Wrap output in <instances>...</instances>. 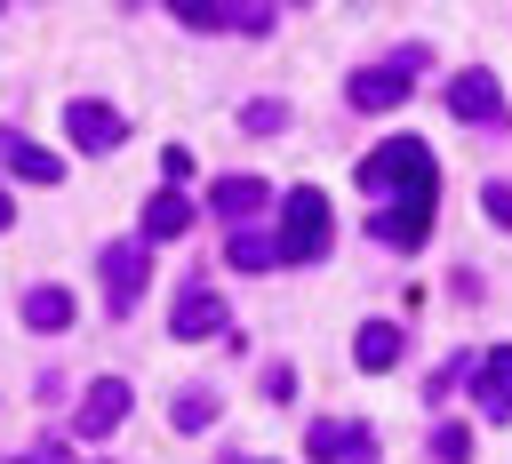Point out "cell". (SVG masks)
Here are the masks:
<instances>
[{
	"mask_svg": "<svg viewBox=\"0 0 512 464\" xmlns=\"http://www.w3.org/2000/svg\"><path fill=\"white\" fill-rule=\"evenodd\" d=\"M192 232V200L176 192V184H160L152 200H144V248H160V240H184Z\"/></svg>",
	"mask_w": 512,
	"mask_h": 464,
	"instance_id": "cell-14",
	"label": "cell"
},
{
	"mask_svg": "<svg viewBox=\"0 0 512 464\" xmlns=\"http://www.w3.org/2000/svg\"><path fill=\"white\" fill-rule=\"evenodd\" d=\"M400 352H408V328H400V320H360V336H352V360H360L368 376H384Z\"/></svg>",
	"mask_w": 512,
	"mask_h": 464,
	"instance_id": "cell-16",
	"label": "cell"
},
{
	"mask_svg": "<svg viewBox=\"0 0 512 464\" xmlns=\"http://www.w3.org/2000/svg\"><path fill=\"white\" fill-rule=\"evenodd\" d=\"M240 128H248V136H272V128H288V104H280V96H248V104H240Z\"/></svg>",
	"mask_w": 512,
	"mask_h": 464,
	"instance_id": "cell-19",
	"label": "cell"
},
{
	"mask_svg": "<svg viewBox=\"0 0 512 464\" xmlns=\"http://www.w3.org/2000/svg\"><path fill=\"white\" fill-rule=\"evenodd\" d=\"M280 264H320L328 256V240H336V216H328V192L320 184H296V192H280Z\"/></svg>",
	"mask_w": 512,
	"mask_h": 464,
	"instance_id": "cell-2",
	"label": "cell"
},
{
	"mask_svg": "<svg viewBox=\"0 0 512 464\" xmlns=\"http://www.w3.org/2000/svg\"><path fill=\"white\" fill-rule=\"evenodd\" d=\"M480 208H488V224H504V232H512V184H488V192H480Z\"/></svg>",
	"mask_w": 512,
	"mask_h": 464,
	"instance_id": "cell-22",
	"label": "cell"
},
{
	"mask_svg": "<svg viewBox=\"0 0 512 464\" xmlns=\"http://www.w3.org/2000/svg\"><path fill=\"white\" fill-rule=\"evenodd\" d=\"M0 168H8V176H24V184H56V176H64V160H56L48 144L16 136V128H0Z\"/></svg>",
	"mask_w": 512,
	"mask_h": 464,
	"instance_id": "cell-13",
	"label": "cell"
},
{
	"mask_svg": "<svg viewBox=\"0 0 512 464\" xmlns=\"http://www.w3.org/2000/svg\"><path fill=\"white\" fill-rule=\"evenodd\" d=\"M232 264H240V272H280V240L240 224V232H232Z\"/></svg>",
	"mask_w": 512,
	"mask_h": 464,
	"instance_id": "cell-17",
	"label": "cell"
},
{
	"mask_svg": "<svg viewBox=\"0 0 512 464\" xmlns=\"http://www.w3.org/2000/svg\"><path fill=\"white\" fill-rule=\"evenodd\" d=\"M304 456H312V464H368V456H376V432L352 424V416H320V424L304 432Z\"/></svg>",
	"mask_w": 512,
	"mask_h": 464,
	"instance_id": "cell-7",
	"label": "cell"
},
{
	"mask_svg": "<svg viewBox=\"0 0 512 464\" xmlns=\"http://www.w3.org/2000/svg\"><path fill=\"white\" fill-rule=\"evenodd\" d=\"M448 112H456V120H472V128H504V120H512V104H504L496 72H448Z\"/></svg>",
	"mask_w": 512,
	"mask_h": 464,
	"instance_id": "cell-5",
	"label": "cell"
},
{
	"mask_svg": "<svg viewBox=\"0 0 512 464\" xmlns=\"http://www.w3.org/2000/svg\"><path fill=\"white\" fill-rule=\"evenodd\" d=\"M248 464H264V456H248Z\"/></svg>",
	"mask_w": 512,
	"mask_h": 464,
	"instance_id": "cell-26",
	"label": "cell"
},
{
	"mask_svg": "<svg viewBox=\"0 0 512 464\" xmlns=\"http://www.w3.org/2000/svg\"><path fill=\"white\" fill-rule=\"evenodd\" d=\"M72 312H80V304H72V288H56V280L24 288V328H32V336H64V328H72Z\"/></svg>",
	"mask_w": 512,
	"mask_h": 464,
	"instance_id": "cell-15",
	"label": "cell"
},
{
	"mask_svg": "<svg viewBox=\"0 0 512 464\" xmlns=\"http://www.w3.org/2000/svg\"><path fill=\"white\" fill-rule=\"evenodd\" d=\"M432 64V48L424 40H408V48H392L384 64H368V72H352V112H392V104H408V88H416V72Z\"/></svg>",
	"mask_w": 512,
	"mask_h": 464,
	"instance_id": "cell-3",
	"label": "cell"
},
{
	"mask_svg": "<svg viewBox=\"0 0 512 464\" xmlns=\"http://www.w3.org/2000/svg\"><path fill=\"white\" fill-rule=\"evenodd\" d=\"M472 456V424H440L432 432V464H464Z\"/></svg>",
	"mask_w": 512,
	"mask_h": 464,
	"instance_id": "cell-21",
	"label": "cell"
},
{
	"mask_svg": "<svg viewBox=\"0 0 512 464\" xmlns=\"http://www.w3.org/2000/svg\"><path fill=\"white\" fill-rule=\"evenodd\" d=\"M16 464H72V456H56V448H24Z\"/></svg>",
	"mask_w": 512,
	"mask_h": 464,
	"instance_id": "cell-24",
	"label": "cell"
},
{
	"mask_svg": "<svg viewBox=\"0 0 512 464\" xmlns=\"http://www.w3.org/2000/svg\"><path fill=\"white\" fill-rule=\"evenodd\" d=\"M64 136L80 144V152H120V136H128V120L104 104V96H72L64 104Z\"/></svg>",
	"mask_w": 512,
	"mask_h": 464,
	"instance_id": "cell-9",
	"label": "cell"
},
{
	"mask_svg": "<svg viewBox=\"0 0 512 464\" xmlns=\"http://www.w3.org/2000/svg\"><path fill=\"white\" fill-rule=\"evenodd\" d=\"M120 416H128V384L120 376H96L80 392V408H72V432L80 440H104V432H120Z\"/></svg>",
	"mask_w": 512,
	"mask_h": 464,
	"instance_id": "cell-10",
	"label": "cell"
},
{
	"mask_svg": "<svg viewBox=\"0 0 512 464\" xmlns=\"http://www.w3.org/2000/svg\"><path fill=\"white\" fill-rule=\"evenodd\" d=\"M8 224H16V208H8V192H0V232H8Z\"/></svg>",
	"mask_w": 512,
	"mask_h": 464,
	"instance_id": "cell-25",
	"label": "cell"
},
{
	"mask_svg": "<svg viewBox=\"0 0 512 464\" xmlns=\"http://www.w3.org/2000/svg\"><path fill=\"white\" fill-rule=\"evenodd\" d=\"M168 16L184 32H272V8H240V0H176Z\"/></svg>",
	"mask_w": 512,
	"mask_h": 464,
	"instance_id": "cell-8",
	"label": "cell"
},
{
	"mask_svg": "<svg viewBox=\"0 0 512 464\" xmlns=\"http://www.w3.org/2000/svg\"><path fill=\"white\" fill-rule=\"evenodd\" d=\"M160 176H168V184H184V176H192V152H184V144H168V152H160Z\"/></svg>",
	"mask_w": 512,
	"mask_h": 464,
	"instance_id": "cell-23",
	"label": "cell"
},
{
	"mask_svg": "<svg viewBox=\"0 0 512 464\" xmlns=\"http://www.w3.org/2000/svg\"><path fill=\"white\" fill-rule=\"evenodd\" d=\"M472 400H480L488 424H512V344L480 352V368H472Z\"/></svg>",
	"mask_w": 512,
	"mask_h": 464,
	"instance_id": "cell-11",
	"label": "cell"
},
{
	"mask_svg": "<svg viewBox=\"0 0 512 464\" xmlns=\"http://www.w3.org/2000/svg\"><path fill=\"white\" fill-rule=\"evenodd\" d=\"M264 200H272V184H264V176H216V184H208V208H216L232 232H240V224H248Z\"/></svg>",
	"mask_w": 512,
	"mask_h": 464,
	"instance_id": "cell-12",
	"label": "cell"
},
{
	"mask_svg": "<svg viewBox=\"0 0 512 464\" xmlns=\"http://www.w3.org/2000/svg\"><path fill=\"white\" fill-rule=\"evenodd\" d=\"M360 192L376 200L368 208V232L384 240V248H424V232H432V200H440V160H432V144L424 136H384L368 160H360Z\"/></svg>",
	"mask_w": 512,
	"mask_h": 464,
	"instance_id": "cell-1",
	"label": "cell"
},
{
	"mask_svg": "<svg viewBox=\"0 0 512 464\" xmlns=\"http://www.w3.org/2000/svg\"><path fill=\"white\" fill-rule=\"evenodd\" d=\"M96 272H104V312L128 320V312L144 304V288H152V248H144V240H112V248L96 256Z\"/></svg>",
	"mask_w": 512,
	"mask_h": 464,
	"instance_id": "cell-4",
	"label": "cell"
},
{
	"mask_svg": "<svg viewBox=\"0 0 512 464\" xmlns=\"http://www.w3.org/2000/svg\"><path fill=\"white\" fill-rule=\"evenodd\" d=\"M216 408H224V400H216L208 384H192V392H176V408H168V424H176V432H208V424H216Z\"/></svg>",
	"mask_w": 512,
	"mask_h": 464,
	"instance_id": "cell-18",
	"label": "cell"
},
{
	"mask_svg": "<svg viewBox=\"0 0 512 464\" xmlns=\"http://www.w3.org/2000/svg\"><path fill=\"white\" fill-rule=\"evenodd\" d=\"M168 328H176L184 344H200V336H224V328H232V312H224L216 280H184V288H176V312H168Z\"/></svg>",
	"mask_w": 512,
	"mask_h": 464,
	"instance_id": "cell-6",
	"label": "cell"
},
{
	"mask_svg": "<svg viewBox=\"0 0 512 464\" xmlns=\"http://www.w3.org/2000/svg\"><path fill=\"white\" fill-rule=\"evenodd\" d=\"M472 368H480V360H472V352H448V360H440V368H432V384H424V400H448V392H456V384H472Z\"/></svg>",
	"mask_w": 512,
	"mask_h": 464,
	"instance_id": "cell-20",
	"label": "cell"
}]
</instances>
